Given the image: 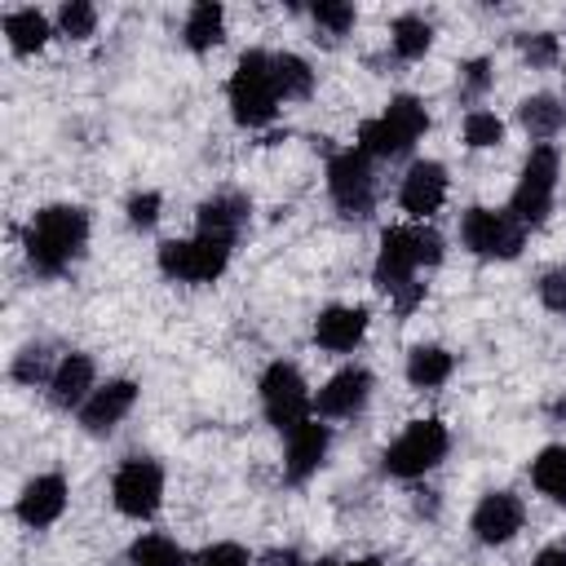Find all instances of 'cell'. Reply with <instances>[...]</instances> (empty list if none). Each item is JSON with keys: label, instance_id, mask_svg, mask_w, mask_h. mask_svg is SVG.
<instances>
[{"label": "cell", "instance_id": "484cf974", "mask_svg": "<svg viewBox=\"0 0 566 566\" xmlns=\"http://www.w3.org/2000/svg\"><path fill=\"white\" fill-rule=\"evenodd\" d=\"M433 44V27L424 18H398L394 22V53L398 57H424V49Z\"/></svg>", "mask_w": 566, "mask_h": 566}, {"label": "cell", "instance_id": "9c48e42d", "mask_svg": "<svg viewBox=\"0 0 566 566\" xmlns=\"http://www.w3.org/2000/svg\"><path fill=\"white\" fill-rule=\"evenodd\" d=\"M327 186H332V199L345 217H367L371 212V199H376V186H371V164L363 150H345L332 159L327 168Z\"/></svg>", "mask_w": 566, "mask_h": 566}, {"label": "cell", "instance_id": "3957f363", "mask_svg": "<svg viewBox=\"0 0 566 566\" xmlns=\"http://www.w3.org/2000/svg\"><path fill=\"white\" fill-rule=\"evenodd\" d=\"M424 128H429L424 106H420L416 97H394L380 119H367V124L358 128V142H363V155H385V159H394V155H407L411 142H416Z\"/></svg>", "mask_w": 566, "mask_h": 566}, {"label": "cell", "instance_id": "603a6c76", "mask_svg": "<svg viewBox=\"0 0 566 566\" xmlns=\"http://www.w3.org/2000/svg\"><path fill=\"white\" fill-rule=\"evenodd\" d=\"M531 482L544 495H553V500L566 504V447H544L535 455V464H531Z\"/></svg>", "mask_w": 566, "mask_h": 566}, {"label": "cell", "instance_id": "e0dca14e", "mask_svg": "<svg viewBox=\"0 0 566 566\" xmlns=\"http://www.w3.org/2000/svg\"><path fill=\"white\" fill-rule=\"evenodd\" d=\"M62 509H66V482L57 473H44V478L27 482V491L18 495V517L27 526H49V522L62 517Z\"/></svg>", "mask_w": 566, "mask_h": 566}, {"label": "cell", "instance_id": "1f68e13d", "mask_svg": "<svg viewBox=\"0 0 566 566\" xmlns=\"http://www.w3.org/2000/svg\"><path fill=\"white\" fill-rule=\"evenodd\" d=\"M314 22L327 31V40L332 35H345L354 27V4H332V0L327 4H314Z\"/></svg>", "mask_w": 566, "mask_h": 566}, {"label": "cell", "instance_id": "7402d4cb", "mask_svg": "<svg viewBox=\"0 0 566 566\" xmlns=\"http://www.w3.org/2000/svg\"><path fill=\"white\" fill-rule=\"evenodd\" d=\"M4 35H9L13 53H35V49H44V40H49V22H44V13H35V9H18V13L4 18Z\"/></svg>", "mask_w": 566, "mask_h": 566}, {"label": "cell", "instance_id": "8fae6325", "mask_svg": "<svg viewBox=\"0 0 566 566\" xmlns=\"http://www.w3.org/2000/svg\"><path fill=\"white\" fill-rule=\"evenodd\" d=\"M416 243H411V230H402V226H394V230H385L380 234V256H376V287L385 292V296H398V292H407V287H416Z\"/></svg>", "mask_w": 566, "mask_h": 566}, {"label": "cell", "instance_id": "ab89813d", "mask_svg": "<svg viewBox=\"0 0 566 566\" xmlns=\"http://www.w3.org/2000/svg\"><path fill=\"white\" fill-rule=\"evenodd\" d=\"M535 566H566V548H544L535 557Z\"/></svg>", "mask_w": 566, "mask_h": 566}, {"label": "cell", "instance_id": "60d3db41", "mask_svg": "<svg viewBox=\"0 0 566 566\" xmlns=\"http://www.w3.org/2000/svg\"><path fill=\"white\" fill-rule=\"evenodd\" d=\"M553 416H557V420H566V398H557V402H553Z\"/></svg>", "mask_w": 566, "mask_h": 566}, {"label": "cell", "instance_id": "d6a6232c", "mask_svg": "<svg viewBox=\"0 0 566 566\" xmlns=\"http://www.w3.org/2000/svg\"><path fill=\"white\" fill-rule=\"evenodd\" d=\"M411 243H416V261H420V265H438V261H442V239H438V230L411 226Z\"/></svg>", "mask_w": 566, "mask_h": 566}, {"label": "cell", "instance_id": "74e56055", "mask_svg": "<svg viewBox=\"0 0 566 566\" xmlns=\"http://www.w3.org/2000/svg\"><path fill=\"white\" fill-rule=\"evenodd\" d=\"M486 84H491V62H482V57L469 62V66H464V88H469V93H482Z\"/></svg>", "mask_w": 566, "mask_h": 566}, {"label": "cell", "instance_id": "9a60e30c", "mask_svg": "<svg viewBox=\"0 0 566 566\" xmlns=\"http://www.w3.org/2000/svg\"><path fill=\"white\" fill-rule=\"evenodd\" d=\"M367 394H371V376H367L363 367H345V371H336V376L318 389V411L332 416V420L354 416V411H363Z\"/></svg>", "mask_w": 566, "mask_h": 566}, {"label": "cell", "instance_id": "8d00e7d4", "mask_svg": "<svg viewBox=\"0 0 566 566\" xmlns=\"http://www.w3.org/2000/svg\"><path fill=\"white\" fill-rule=\"evenodd\" d=\"M155 217H159V195H155V190L128 199V221H133V226L146 230V226H155Z\"/></svg>", "mask_w": 566, "mask_h": 566}, {"label": "cell", "instance_id": "5b68a950", "mask_svg": "<svg viewBox=\"0 0 566 566\" xmlns=\"http://www.w3.org/2000/svg\"><path fill=\"white\" fill-rule=\"evenodd\" d=\"M230 261V243H217V239H168L159 243V270L168 279H181V283H212Z\"/></svg>", "mask_w": 566, "mask_h": 566}, {"label": "cell", "instance_id": "30bf717a", "mask_svg": "<svg viewBox=\"0 0 566 566\" xmlns=\"http://www.w3.org/2000/svg\"><path fill=\"white\" fill-rule=\"evenodd\" d=\"M115 504L119 513L128 517H150L159 509V495H164V473L155 460H128L119 473H115Z\"/></svg>", "mask_w": 566, "mask_h": 566}, {"label": "cell", "instance_id": "4316f807", "mask_svg": "<svg viewBox=\"0 0 566 566\" xmlns=\"http://www.w3.org/2000/svg\"><path fill=\"white\" fill-rule=\"evenodd\" d=\"M310 84H314V75H310V66L296 53H279L274 57V88H279V97H305Z\"/></svg>", "mask_w": 566, "mask_h": 566}, {"label": "cell", "instance_id": "5bb4252c", "mask_svg": "<svg viewBox=\"0 0 566 566\" xmlns=\"http://www.w3.org/2000/svg\"><path fill=\"white\" fill-rule=\"evenodd\" d=\"M363 332H367V310L363 305H332L314 318V340L332 354L354 349L363 340Z\"/></svg>", "mask_w": 566, "mask_h": 566}, {"label": "cell", "instance_id": "4dcf8cb0", "mask_svg": "<svg viewBox=\"0 0 566 566\" xmlns=\"http://www.w3.org/2000/svg\"><path fill=\"white\" fill-rule=\"evenodd\" d=\"M517 49H522V57H526L531 66H553V57H557V35H548V31L517 35Z\"/></svg>", "mask_w": 566, "mask_h": 566}, {"label": "cell", "instance_id": "e575fe53", "mask_svg": "<svg viewBox=\"0 0 566 566\" xmlns=\"http://www.w3.org/2000/svg\"><path fill=\"white\" fill-rule=\"evenodd\" d=\"M539 301H544L548 310L566 314V270H548V274L539 279Z\"/></svg>", "mask_w": 566, "mask_h": 566}, {"label": "cell", "instance_id": "d4e9b609", "mask_svg": "<svg viewBox=\"0 0 566 566\" xmlns=\"http://www.w3.org/2000/svg\"><path fill=\"white\" fill-rule=\"evenodd\" d=\"M517 119H522V128L531 133V137H553L557 128H562V119H566V111L553 102V97H526L522 102V111H517Z\"/></svg>", "mask_w": 566, "mask_h": 566}, {"label": "cell", "instance_id": "ac0fdd59", "mask_svg": "<svg viewBox=\"0 0 566 566\" xmlns=\"http://www.w3.org/2000/svg\"><path fill=\"white\" fill-rule=\"evenodd\" d=\"M327 455V429L314 424V420H301L292 433H287V478L301 482L310 478Z\"/></svg>", "mask_w": 566, "mask_h": 566}, {"label": "cell", "instance_id": "7bdbcfd3", "mask_svg": "<svg viewBox=\"0 0 566 566\" xmlns=\"http://www.w3.org/2000/svg\"><path fill=\"white\" fill-rule=\"evenodd\" d=\"M318 566H336V562H318Z\"/></svg>", "mask_w": 566, "mask_h": 566}, {"label": "cell", "instance_id": "cb8c5ba5", "mask_svg": "<svg viewBox=\"0 0 566 566\" xmlns=\"http://www.w3.org/2000/svg\"><path fill=\"white\" fill-rule=\"evenodd\" d=\"M221 22H226V13H221V4H195L190 9V18H186V44L195 49V53H203V49H212L217 40H221Z\"/></svg>", "mask_w": 566, "mask_h": 566}, {"label": "cell", "instance_id": "2e32d148", "mask_svg": "<svg viewBox=\"0 0 566 566\" xmlns=\"http://www.w3.org/2000/svg\"><path fill=\"white\" fill-rule=\"evenodd\" d=\"M133 398H137V385H133V380H106V385L93 389V398L80 407L84 429H88V433H106V429H115L119 416L133 407Z\"/></svg>", "mask_w": 566, "mask_h": 566}, {"label": "cell", "instance_id": "83f0119b", "mask_svg": "<svg viewBox=\"0 0 566 566\" xmlns=\"http://www.w3.org/2000/svg\"><path fill=\"white\" fill-rule=\"evenodd\" d=\"M128 566H181V548L164 535H142L128 553Z\"/></svg>", "mask_w": 566, "mask_h": 566}, {"label": "cell", "instance_id": "4fadbf2b", "mask_svg": "<svg viewBox=\"0 0 566 566\" xmlns=\"http://www.w3.org/2000/svg\"><path fill=\"white\" fill-rule=\"evenodd\" d=\"M402 208L411 212V217H429V212H438V203L447 199V168L442 164H433V159H420V164H411V172L402 177Z\"/></svg>", "mask_w": 566, "mask_h": 566}, {"label": "cell", "instance_id": "b9f144b4", "mask_svg": "<svg viewBox=\"0 0 566 566\" xmlns=\"http://www.w3.org/2000/svg\"><path fill=\"white\" fill-rule=\"evenodd\" d=\"M349 566H380L376 557H363V562H349Z\"/></svg>", "mask_w": 566, "mask_h": 566}, {"label": "cell", "instance_id": "f1b7e54d", "mask_svg": "<svg viewBox=\"0 0 566 566\" xmlns=\"http://www.w3.org/2000/svg\"><path fill=\"white\" fill-rule=\"evenodd\" d=\"M500 137H504V124L491 115V111H473L469 119H464V142L473 146V150H486V146H500Z\"/></svg>", "mask_w": 566, "mask_h": 566}, {"label": "cell", "instance_id": "836d02e7", "mask_svg": "<svg viewBox=\"0 0 566 566\" xmlns=\"http://www.w3.org/2000/svg\"><path fill=\"white\" fill-rule=\"evenodd\" d=\"M13 376H18V380H27V385H31V380H44V376H49V354H44L40 345L22 349V358L13 363Z\"/></svg>", "mask_w": 566, "mask_h": 566}, {"label": "cell", "instance_id": "277c9868", "mask_svg": "<svg viewBox=\"0 0 566 566\" xmlns=\"http://www.w3.org/2000/svg\"><path fill=\"white\" fill-rule=\"evenodd\" d=\"M460 239L469 252L478 256H517L522 252V239H526V226L513 217V212H495V208H469L464 221H460Z\"/></svg>", "mask_w": 566, "mask_h": 566}, {"label": "cell", "instance_id": "ffe728a7", "mask_svg": "<svg viewBox=\"0 0 566 566\" xmlns=\"http://www.w3.org/2000/svg\"><path fill=\"white\" fill-rule=\"evenodd\" d=\"M53 402L57 407H80V402H88L93 394V358L88 354H66L62 363H57V371H53Z\"/></svg>", "mask_w": 566, "mask_h": 566}, {"label": "cell", "instance_id": "ba28073f", "mask_svg": "<svg viewBox=\"0 0 566 566\" xmlns=\"http://www.w3.org/2000/svg\"><path fill=\"white\" fill-rule=\"evenodd\" d=\"M261 402H265V420L274 429H296L310 411V389L301 380V371L292 363H274L265 376H261Z\"/></svg>", "mask_w": 566, "mask_h": 566}, {"label": "cell", "instance_id": "d590c367", "mask_svg": "<svg viewBox=\"0 0 566 566\" xmlns=\"http://www.w3.org/2000/svg\"><path fill=\"white\" fill-rule=\"evenodd\" d=\"M195 566H248V553L239 544H212V548L199 553Z\"/></svg>", "mask_w": 566, "mask_h": 566}, {"label": "cell", "instance_id": "7a4b0ae2", "mask_svg": "<svg viewBox=\"0 0 566 566\" xmlns=\"http://www.w3.org/2000/svg\"><path fill=\"white\" fill-rule=\"evenodd\" d=\"M230 111L239 124L256 128V124H270L274 111H279V88H274V57L252 49L239 57L234 66V80H230Z\"/></svg>", "mask_w": 566, "mask_h": 566}, {"label": "cell", "instance_id": "8992f818", "mask_svg": "<svg viewBox=\"0 0 566 566\" xmlns=\"http://www.w3.org/2000/svg\"><path fill=\"white\" fill-rule=\"evenodd\" d=\"M553 190H557V150L535 146L526 168H522V181L513 190V217L522 226H539L553 212Z\"/></svg>", "mask_w": 566, "mask_h": 566}, {"label": "cell", "instance_id": "d6986e66", "mask_svg": "<svg viewBox=\"0 0 566 566\" xmlns=\"http://www.w3.org/2000/svg\"><path fill=\"white\" fill-rule=\"evenodd\" d=\"M243 221H248V199H239V195H217V199L199 203V234L203 239L234 243Z\"/></svg>", "mask_w": 566, "mask_h": 566}, {"label": "cell", "instance_id": "7c38bea8", "mask_svg": "<svg viewBox=\"0 0 566 566\" xmlns=\"http://www.w3.org/2000/svg\"><path fill=\"white\" fill-rule=\"evenodd\" d=\"M522 531V500L509 495V491H495L486 495L478 509H473V535L482 544H504Z\"/></svg>", "mask_w": 566, "mask_h": 566}, {"label": "cell", "instance_id": "44dd1931", "mask_svg": "<svg viewBox=\"0 0 566 566\" xmlns=\"http://www.w3.org/2000/svg\"><path fill=\"white\" fill-rule=\"evenodd\" d=\"M451 376V354L447 349H438V345H416L411 354H407V380L416 385V389H433V385H442Z\"/></svg>", "mask_w": 566, "mask_h": 566}, {"label": "cell", "instance_id": "f546056e", "mask_svg": "<svg viewBox=\"0 0 566 566\" xmlns=\"http://www.w3.org/2000/svg\"><path fill=\"white\" fill-rule=\"evenodd\" d=\"M57 22H62V35H71V40H88V35H93V27H97V13H93V4L71 0V4H62Z\"/></svg>", "mask_w": 566, "mask_h": 566}, {"label": "cell", "instance_id": "52a82bcc", "mask_svg": "<svg viewBox=\"0 0 566 566\" xmlns=\"http://www.w3.org/2000/svg\"><path fill=\"white\" fill-rule=\"evenodd\" d=\"M447 455V429L438 420H416L402 429V438L385 451V473L394 478H420Z\"/></svg>", "mask_w": 566, "mask_h": 566}, {"label": "cell", "instance_id": "6da1fadb", "mask_svg": "<svg viewBox=\"0 0 566 566\" xmlns=\"http://www.w3.org/2000/svg\"><path fill=\"white\" fill-rule=\"evenodd\" d=\"M88 239V217L84 208H71V203H53L44 212H35L31 230H27V256L40 274H62L80 248Z\"/></svg>", "mask_w": 566, "mask_h": 566}, {"label": "cell", "instance_id": "f35d334b", "mask_svg": "<svg viewBox=\"0 0 566 566\" xmlns=\"http://www.w3.org/2000/svg\"><path fill=\"white\" fill-rule=\"evenodd\" d=\"M261 566H301V557H296L292 548H274V553L261 557Z\"/></svg>", "mask_w": 566, "mask_h": 566}]
</instances>
